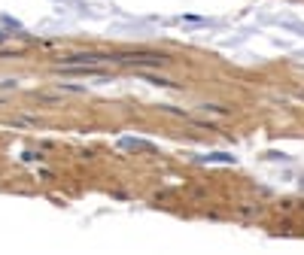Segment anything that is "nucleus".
<instances>
[{"label": "nucleus", "instance_id": "1", "mask_svg": "<svg viewBox=\"0 0 304 255\" xmlns=\"http://www.w3.org/2000/svg\"><path fill=\"white\" fill-rule=\"evenodd\" d=\"M116 55H100V52H76V55H67L61 58L64 67H98L104 61H112Z\"/></svg>", "mask_w": 304, "mask_h": 255}, {"label": "nucleus", "instance_id": "2", "mask_svg": "<svg viewBox=\"0 0 304 255\" xmlns=\"http://www.w3.org/2000/svg\"><path fill=\"white\" fill-rule=\"evenodd\" d=\"M201 161H207V164H234L238 158H234V155H228V152H213V155H204Z\"/></svg>", "mask_w": 304, "mask_h": 255}, {"label": "nucleus", "instance_id": "3", "mask_svg": "<svg viewBox=\"0 0 304 255\" xmlns=\"http://www.w3.org/2000/svg\"><path fill=\"white\" fill-rule=\"evenodd\" d=\"M122 146H125V149H149V143H143V140H131V137H125Z\"/></svg>", "mask_w": 304, "mask_h": 255}, {"label": "nucleus", "instance_id": "4", "mask_svg": "<svg viewBox=\"0 0 304 255\" xmlns=\"http://www.w3.org/2000/svg\"><path fill=\"white\" fill-rule=\"evenodd\" d=\"M143 79H146L149 85H174L170 79H164V76H152V73H143Z\"/></svg>", "mask_w": 304, "mask_h": 255}, {"label": "nucleus", "instance_id": "5", "mask_svg": "<svg viewBox=\"0 0 304 255\" xmlns=\"http://www.w3.org/2000/svg\"><path fill=\"white\" fill-rule=\"evenodd\" d=\"M0 43H4V33H0Z\"/></svg>", "mask_w": 304, "mask_h": 255}]
</instances>
